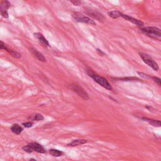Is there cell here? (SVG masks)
Here are the masks:
<instances>
[{
  "instance_id": "obj_1",
  "label": "cell",
  "mask_w": 161,
  "mask_h": 161,
  "mask_svg": "<svg viewBox=\"0 0 161 161\" xmlns=\"http://www.w3.org/2000/svg\"><path fill=\"white\" fill-rule=\"evenodd\" d=\"M87 74L89 77H91L94 80H95L96 83H97L98 84H100L104 88L108 89V90L113 89V88L111 86V84H110V83L108 81V80H107V79H106L103 77H101L98 74H96L95 73H94L91 71H88Z\"/></svg>"
},
{
  "instance_id": "obj_2",
  "label": "cell",
  "mask_w": 161,
  "mask_h": 161,
  "mask_svg": "<svg viewBox=\"0 0 161 161\" xmlns=\"http://www.w3.org/2000/svg\"><path fill=\"white\" fill-rule=\"evenodd\" d=\"M69 88L80 97H81L83 99L85 100H88L89 99L88 94L86 92V91L83 89L81 87H80L79 85L76 84H71L69 86Z\"/></svg>"
},
{
  "instance_id": "obj_3",
  "label": "cell",
  "mask_w": 161,
  "mask_h": 161,
  "mask_svg": "<svg viewBox=\"0 0 161 161\" xmlns=\"http://www.w3.org/2000/svg\"><path fill=\"white\" fill-rule=\"evenodd\" d=\"M139 55L140 57L142 58V59L143 60V61L146 64L148 65L149 67H151V68H152L154 71H157L159 69V67L157 63L155 62L149 56L145 54V53H141V52L139 53Z\"/></svg>"
},
{
  "instance_id": "obj_4",
  "label": "cell",
  "mask_w": 161,
  "mask_h": 161,
  "mask_svg": "<svg viewBox=\"0 0 161 161\" xmlns=\"http://www.w3.org/2000/svg\"><path fill=\"white\" fill-rule=\"evenodd\" d=\"M73 17L74 19L77 22H80V23H87L89 25H96V23L94 22V20H92L91 18H89L88 17H86L83 15V14H80V13H73Z\"/></svg>"
},
{
  "instance_id": "obj_5",
  "label": "cell",
  "mask_w": 161,
  "mask_h": 161,
  "mask_svg": "<svg viewBox=\"0 0 161 161\" xmlns=\"http://www.w3.org/2000/svg\"><path fill=\"white\" fill-rule=\"evenodd\" d=\"M85 13L89 17L93 18L94 19H96L100 22H104L105 21V17L96 10H92L90 8L85 9Z\"/></svg>"
},
{
  "instance_id": "obj_6",
  "label": "cell",
  "mask_w": 161,
  "mask_h": 161,
  "mask_svg": "<svg viewBox=\"0 0 161 161\" xmlns=\"http://www.w3.org/2000/svg\"><path fill=\"white\" fill-rule=\"evenodd\" d=\"M141 30L150 35H154L157 37H161V30L157 27H154V26H149V27H144L142 28Z\"/></svg>"
},
{
  "instance_id": "obj_7",
  "label": "cell",
  "mask_w": 161,
  "mask_h": 161,
  "mask_svg": "<svg viewBox=\"0 0 161 161\" xmlns=\"http://www.w3.org/2000/svg\"><path fill=\"white\" fill-rule=\"evenodd\" d=\"M0 48H1V49H5V50H6L10 54L11 56H12L13 57H14L17 59H20L21 58V54H20V53L18 52H17V51L15 50H13L10 48H8L2 41H1V47H0Z\"/></svg>"
},
{
  "instance_id": "obj_8",
  "label": "cell",
  "mask_w": 161,
  "mask_h": 161,
  "mask_svg": "<svg viewBox=\"0 0 161 161\" xmlns=\"http://www.w3.org/2000/svg\"><path fill=\"white\" fill-rule=\"evenodd\" d=\"M30 147L33 149V151H35L38 153L40 154H44L45 153V149L44 148V147L42 146L41 145H40L38 143L36 142H32L29 144Z\"/></svg>"
},
{
  "instance_id": "obj_9",
  "label": "cell",
  "mask_w": 161,
  "mask_h": 161,
  "mask_svg": "<svg viewBox=\"0 0 161 161\" xmlns=\"http://www.w3.org/2000/svg\"><path fill=\"white\" fill-rule=\"evenodd\" d=\"M121 17H122L123 18H124L125 20L128 21V22H130L132 23H133V24H135L139 26H143L144 25V23L140 21V20H139L137 19H135V18H132L128 15H124V14H122V15H121Z\"/></svg>"
},
{
  "instance_id": "obj_10",
  "label": "cell",
  "mask_w": 161,
  "mask_h": 161,
  "mask_svg": "<svg viewBox=\"0 0 161 161\" xmlns=\"http://www.w3.org/2000/svg\"><path fill=\"white\" fill-rule=\"evenodd\" d=\"M34 37L38 40V42L40 43H41L44 46H46V47L50 46L48 41H47V40H46V38L44 37V35L42 33H34Z\"/></svg>"
},
{
  "instance_id": "obj_11",
  "label": "cell",
  "mask_w": 161,
  "mask_h": 161,
  "mask_svg": "<svg viewBox=\"0 0 161 161\" xmlns=\"http://www.w3.org/2000/svg\"><path fill=\"white\" fill-rule=\"evenodd\" d=\"M30 50L31 51V52L32 53V54L37 59H38L40 61H42V62H46V59L44 57V56H43L42 53H41L40 52H39L37 49H34V48H30Z\"/></svg>"
},
{
  "instance_id": "obj_12",
  "label": "cell",
  "mask_w": 161,
  "mask_h": 161,
  "mask_svg": "<svg viewBox=\"0 0 161 161\" xmlns=\"http://www.w3.org/2000/svg\"><path fill=\"white\" fill-rule=\"evenodd\" d=\"M87 143V140H84V139H77V140H73L71 142H70L68 144V146L69 147H76V146H78V145H83Z\"/></svg>"
},
{
  "instance_id": "obj_13",
  "label": "cell",
  "mask_w": 161,
  "mask_h": 161,
  "mask_svg": "<svg viewBox=\"0 0 161 161\" xmlns=\"http://www.w3.org/2000/svg\"><path fill=\"white\" fill-rule=\"evenodd\" d=\"M11 130L13 133L17 134V135H19V134H20L22 132L23 128L18 124H14L11 126Z\"/></svg>"
},
{
  "instance_id": "obj_14",
  "label": "cell",
  "mask_w": 161,
  "mask_h": 161,
  "mask_svg": "<svg viewBox=\"0 0 161 161\" xmlns=\"http://www.w3.org/2000/svg\"><path fill=\"white\" fill-rule=\"evenodd\" d=\"M11 3L8 0H2L1 4H0V10L1 11H6L10 7Z\"/></svg>"
},
{
  "instance_id": "obj_15",
  "label": "cell",
  "mask_w": 161,
  "mask_h": 161,
  "mask_svg": "<svg viewBox=\"0 0 161 161\" xmlns=\"http://www.w3.org/2000/svg\"><path fill=\"white\" fill-rule=\"evenodd\" d=\"M144 120H147V122L149 123V124H151V125H152L154 127H161V121L152 120V119H147V118H145Z\"/></svg>"
},
{
  "instance_id": "obj_16",
  "label": "cell",
  "mask_w": 161,
  "mask_h": 161,
  "mask_svg": "<svg viewBox=\"0 0 161 161\" xmlns=\"http://www.w3.org/2000/svg\"><path fill=\"white\" fill-rule=\"evenodd\" d=\"M122 13H121L119 11H109L108 13V15H109V17H112L114 19H116V18L120 17L121 15H122Z\"/></svg>"
},
{
  "instance_id": "obj_17",
  "label": "cell",
  "mask_w": 161,
  "mask_h": 161,
  "mask_svg": "<svg viewBox=\"0 0 161 161\" xmlns=\"http://www.w3.org/2000/svg\"><path fill=\"white\" fill-rule=\"evenodd\" d=\"M49 153L50 155H52L53 157H61V155H63V152L62 151H60L59 150H56V149H51L49 151Z\"/></svg>"
},
{
  "instance_id": "obj_18",
  "label": "cell",
  "mask_w": 161,
  "mask_h": 161,
  "mask_svg": "<svg viewBox=\"0 0 161 161\" xmlns=\"http://www.w3.org/2000/svg\"><path fill=\"white\" fill-rule=\"evenodd\" d=\"M23 150L25 151L26 152H28V153H32V152L33 151V149L31 148V147H30L29 145L24 146V147H23Z\"/></svg>"
},
{
  "instance_id": "obj_19",
  "label": "cell",
  "mask_w": 161,
  "mask_h": 161,
  "mask_svg": "<svg viewBox=\"0 0 161 161\" xmlns=\"http://www.w3.org/2000/svg\"><path fill=\"white\" fill-rule=\"evenodd\" d=\"M44 119V117L40 114H36L33 118V120L36 121H41V120H43Z\"/></svg>"
},
{
  "instance_id": "obj_20",
  "label": "cell",
  "mask_w": 161,
  "mask_h": 161,
  "mask_svg": "<svg viewBox=\"0 0 161 161\" xmlns=\"http://www.w3.org/2000/svg\"><path fill=\"white\" fill-rule=\"evenodd\" d=\"M151 79H152L154 80L155 83H156L159 86L161 87V79L160 78H159L157 77H151Z\"/></svg>"
},
{
  "instance_id": "obj_21",
  "label": "cell",
  "mask_w": 161,
  "mask_h": 161,
  "mask_svg": "<svg viewBox=\"0 0 161 161\" xmlns=\"http://www.w3.org/2000/svg\"><path fill=\"white\" fill-rule=\"evenodd\" d=\"M68 1L71 2L75 6H80L81 5V2H80V0H68Z\"/></svg>"
},
{
  "instance_id": "obj_22",
  "label": "cell",
  "mask_w": 161,
  "mask_h": 161,
  "mask_svg": "<svg viewBox=\"0 0 161 161\" xmlns=\"http://www.w3.org/2000/svg\"><path fill=\"white\" fill-rule=\"evenodd\" d=\"M23 125L26 127V128H30L32 127L33 125V124L32 123H30V122H26V123H23Z\"/></svg>"
},
{
  "instance_id": "obj_23",
  "label": "cell",
  "mask_w": 161,
  "mask_h": 161,
  "mask_svg": "<svg viewBox=\"0 0 161 161\" xmlns=\"http://www.w3.org/2000/svg\"><path fill=\"white\" fill-rule=\"evenodd\" d=\"M1 13H2V15L3 17L5 18H8V14L6 11H1Z\"/></svg>"
},
{
  "instance_id": "obj_24",
  "label": "cell",
  "mask_w": 161,
  "mask_h": 161,
  "mask_svg": "<svg viewBox=\"0 0 161 161\" xmlns=\"http://www.w3.org/2000/svg\"><path fill=\"white\" fill-rule=\"evenodd\" d=\"M96 51H97L98 53V54H99L100 56H104V53L103 51H101V50H100V49H96Z\"/></svg>"
}]
</instances>
